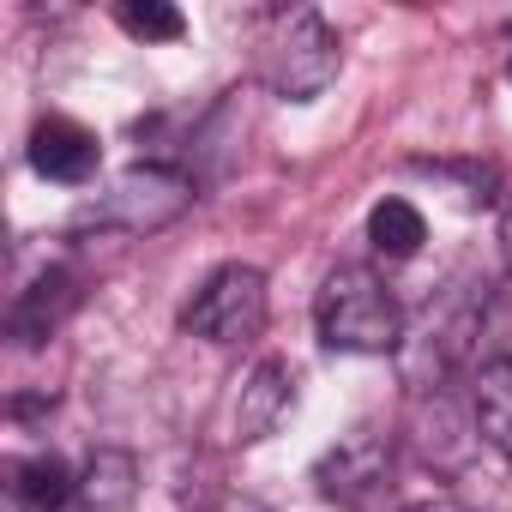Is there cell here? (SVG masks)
Here are the masks:
<instances>
[{
	"label": "cell",
	"instance_id": "cell-1",
	"mask_svg": "<svg viewBox=\"0 0 512 512\" xmlns=\"http://www.w3.org/2000/svg\"><path fill=\"white\" fill-rule=\"evenodd\" d=\"M314 332L332 356H392L404 338V308L368 266H332L314 296Z\"/></svg>",
	"mask_w": 512,
	"mask_h": 512
},
{
	"label": "cell",
	"instance_id": "cell-2",
	"mask_svg": "<svg viewBox=\"0 0 512 512\" xmlns=\"http://www.w3.org/2000/svg\"><path fill=\"white\" fill-rule=\"evenodd\" d=\"M344 73V43L320 13H272L260 37V79L284 103H314Z\"/></svg>",
	"mask_w": 512,
	"mask_h": 512
},
{
	"label": "cell",
	"instance_id": "cell-3",
	"mask_svg": "<svg viewBox=\"0 0 512 512\" xmlns=\"http://www.w3.org/2000/svg\"><path fill=\"white\" fill-rule=\"evenodd\" d=\"M266 314H272V296H266V272L260 266H217L193 290L181 326L193 338L217 344V350H235V344H253L266 332Z\"/></svg>",
	"mask_w": 512,
	"mask_h": 512
},
{
	"label": "cell",
	"instance_id": "cell-4",
	"mask_svg": "<svg viewBox=\"0 0 512 512\" xmlns=\"http://www.w3.org/2000/svg\"><path fill=\"white\" fill-rule=\"evenodd\" d=\"M187 205H193V181H187L181 169L133 163L127 175H115V181H109V187L79 211V223L121 229V235H151V229H169Z\"/></svg>",
	"mask_w": 512,
	"mask_h": 512
},
{
	"label": "cell",
	"instance_id": "cell-5",
	"mask_svg": "<svg viewBox=\"0 0 512 512\" xmlns=\"http://www.w3.org/2000/svg\"><path fill=\"white\" fill-rule=\"evenodd\" d=\"M386 470H392V452H386V440L380 434H350V440H338L326 458H320V494L326 500H362V494H374L380 482H386Z\"/></svg>",
	"mask_w": 512,
	"mask_h": 512
},
{
	"label": "cell",
	"instance_id": "cell-6",
	"mask_svg": "<svg viewBox=\"0 0 512 512\" xmlns=\"http://www.w3.org/2000/svg\"><path fill=\"white\" fill-rule=\"evenodd\" d=\"M97 163H103L97 133H85V127H79V121H67V115H49V121L31 133V169H37V175H49V181L79 187V181H91V175H97Z\"/></svg>",
	"mask_w": 512,
	"mask_h": 512
},
{
	"label": "cell",
	"instance_id": "cell-7",
	"mask_svg": "<svg viewBox=\"0 0 512 512\" xmlns=\"http://www.w3.org/2000/svg\"><path fill=\"white\" fill-rule=\"evenodd\" d=\"M73 302H79V278L73 272H61V266H49L19 302H13V338L31 350V344H49L55 332H61V320L73 314Z\"/></svg>",
	"mask_w": 512,
	"mask_h": 512
},
{
	"label": "cell",
	"instance_id": "cell-8",
	"mask_svg": "<svg viewBox=\"0 0 512 512\" xmlns=\"http://www.w3.org/2000/svg\"><path fill=\"white\" fill-rule=\"evenodd\" d=\"M290 398H296L290 362H260L241 386V404H235V440H266L278 428V416L290 410Z\"/></svg>",
	"mask_w": 512,
	"mask_h": 512
},
{
	"label": "cell",
	"instance_id": "cell-9",
	"mask_svg": "<svg viewBox=\"0 0 512 512\" xmlns=\"http://www.w3.org/2000/svg\"><path fill=\"white\" fill-rule=\"evenodd\" d=\"M470 416H476V434L512 458V356H494L476 368V386H470Z\"/></svg>",
	"mask_w": 512,
	"mask_h": 512
},
{
	"label": "cell",
	"instance_id": "cell-10",
	"mask_svg": "<svg viewBox=\"0 0 512 512\" xmlns=\"http://www.w3.org/2000/svg\"><path fill=\"white\" fill-rule=\"evenodd\" d=\"M133 482H139L133 452L103 446V452H91V464L79 470V506H85V512H127V506H133Z\"/></svg>",
	"mask_w": 512,
	"mask_h": 512
},
{
	"label": "cell",
	"instance_id": "cell-11",
	"mask_svg": "<svg viewBox=\"0 0 512 512\" xmlns=\"http://www.w3.org/2000/svg\"><path fill=\"white\" fill-rule=\"evenodd\" d=\"M368 241L386 253V260H410V253L428 241V217L410 205V199H398V193H386L374 211H368Z\"/></svg>",
	"mask_w": 512,
	"mask_h": 512
},
{
	"label": "cell",
	"instance_id": "cell-12",
	"mask_svg": "<svg viewBox=\"0 0 512 512\" xmlns=\"http://www.w3.org/2000/svg\"><path fill=\"white\" fill-rule=\"evenodd\" d=\"M19 494L37 506V512H61L67 500H79V476L55 458V452H37L19 464Z\"/></svg>",
	"mask_w": 512,
	"mask_h": 512
},
{
	"label": "cell",
	"instance_id": "cell-13",
	"mask_svg": "<svg viewBox=\"0 0 512 512\" xmlns=\"http://www.w3.org/2000/svg\"><path fill=\"white\" fill-rule=\"evenodd\" d=\"M115 19H121V31H133V37H145V43H175V37H181V13L163 7V0H127Z\"/></svg>",
	"mask_w": 512,
	"mask_h": 512
},
{
	"label": "cell",
	"instance_id": "cell-14",
	"mask_svg": "<svg viewBox=\"0 0 512 512\" xmlns=\"http://www.w3.org/2000/svg\"><path fill=\"white\" fill-rule=\"evenodd\" d=\"M500 260H506V272H512V199H506V211H500Z\"/></svg>",
	"mask_w": 512,
	"mask_h": 512
},
{
	"label": "cell",
	"instance_id": "cell-15",
	"mask_svg": "<svg viewBox=\"0 0 512 512\" xmlns=\"http://www.w3.org/2000/svg\"><path fill=\"white\" fill-rule=\"evenodd\" d=\"M404 512H470V506H464V500H446V494H440V500H416V506H404Z\"/></svg>",
	"mask_w": 512,
	"mask_h": 512
}]
</instances>
